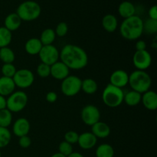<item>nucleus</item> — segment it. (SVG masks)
I'll return each mask as SVG.
<instances>
[{
    "instance_id": "f257e3e1",
    "label": "nucleus",
    "mask_w": 157,
    "mask_h": 157,
    "mask_svg": "<svg viewBox=\"0 0 157 157\" xmlns=\"http://www.w3.org/2000/svg\"><path fill=\"white\" fill-rule=\"evenodd\" d=\"M59 59L69 69L81 70L88 64V56L80 46L67 44L61 48Z\"/></svg>"
},
{
    "instance_id": "f03ea898",
    "label": "nucleus",
    "mask_w": 157,
    "mask_h": 157,
    "mask_svg": "<svg viewBox=\"0 0 157 157\" xmlns=\"http://www.w3.org/2000/svg\"><path fill=\"white\" fill-rule=\"evenodd\" d=\"M121 36L129 41L139 39L144 33V21L138 15L125 18L120 27Z\"/></svg>"
},
{
    "instance_id": "7ed1b4c3",
    "label": "nucleus",
    "mask_w": 157,
    "mask_h": 157,
    "mask_svg": "<svg viewBox=\"0 0 157 157\" xmlns=\"http://www.w3.org/2000/svg\"><path fill=\"white\" fill-rule=\"evenodd\" d=\"M128 84L132 90L143 94L150 90L152 79L146 71L136 70L129 75Z\"/></svg>"
},
{
    "instance_id": "20e7f679",
    "label": "nucleus",
    "mask_w": 157,
    "mask_h": 157,
    "mask_svg": "<svg viewBox=\"0 0 157 157\" xmlns=\"http://www.w3.org/2000/svg\"><path fill=\"white\" fill-rule=\"evenodd\" d=\"M124 93L122 88L107 84L102 92V101L106 106L110 108L119 107L124 102Z\"/></svg>"
},
{
    "instance_id": "39448f33",
    "label": "nucleus",
    "mask_w": 157,
    "mask_h": 157,
    "mask_svg": "<svg viewBox=\"0 0 157 157\" xmlns=\"http://www.w3.org/2000/svg\"><path fill=\"white\" fill-rule=\"evenodd\" d=\"M41 8L38 2L32 0L25 1L17 8L16 13L21 21H31L40 16Z\"/></svg>"
},
{
    "instance_id": "423d86ee",
    "label": "nucleus",
    "mask_w": 157,
    "mask_h": 157,
    "mask_svg": "<svg viewBox=\"0 0 157 157\" xmlns=\"http://www.w3.org/2000/svg\"><path fill=\"white\" fill-rule=\"evenodd\" d=\"M28 102L29 98L25 92L15 90L6 99V108L12 113H18L25 108Z\"/></svg>"
},
{
    "instance_id": "0eeeda50",
    "label": "nucleus",
    "mask_w": 157,
    "mask_h": 157,
    "mask_svg": "<svg viewBox=\"0 0 157 157\" xmlns=\"http://www.w3.org/2000/svg\"><path fill=\"white\" fill-rule=\"evenodd\" d=\"M82 80L75 75H68L62 80L61 84V90L66 97H74L81 90Z\"/></svg>"
},
{
    "instance_id": "6e6552de",
    "label": "nucleus",
    "mask_w": 157,
    "mask_h": 157,
    "mask_svg": "<svg viewBox=\"0 0 157 157\" xmlns=\"http://www.w3.org/2000/svg\"><path fill=\"white\" fill-rule=\"evenodd\" d=\"M12 79L16 87L21 89H26L33 84L35 81V76L31 70L23 68L17 70Z\"/></svg>"
},
{
    "instance_id": "1a4fd4ad",
    "label": "nucleus",
    "mask_w": 157,
    "mask_h": 157,
    "mask_svg": "<svg viewBox=\"0 0 157 157\" xmlns=\"http://www.w3.org/2000/svg\"><path fill=\"white\" fill-rule=\"evenodd\" d=\"M81 118L83 123L87 126H93L101 120V112L94 105L84 106L81 111Z\"/></svg>"
},
{
    "instance_id": "9d476101",
    "label": "nucleus",
    "mask_w": 157,
    "mask_h": 157,
    "mask_svg": "<svg viewBox=\"0 0 157 157\" xmlns=\"http://www.w3.org/2000/svg\"><path fill=\"white\" fill-rule=\"evenodd\" d=\"M41 63L51 66L55 62L59 61L60 52L53 44L50 45H43L42 48L38 54Z\"/></svg>"
},
{
    "instance_id": "9b49d317",
    "label": "nucleus",
    "mask_w": 157,
    "mask_h": 157,
    "mask_svg": "<svg viewBox=\"0 0 157 157\" xmlns=\"http://www.w3.org/2000/svg\"><path fill=\"white\" fill-rule=\"evenodd\" d=\"M133 64L136 70L146 71L152 64V56L147 50L136 51L133 56Z\"/></svg>"
},
{
    "instance_id": "f8f14e48",
    "label": "nucleus",
    "mask_w": 157,
    "mask_h": 157,
    "mask_svg": "<svg viewBox=\"0 0 157 157\" xmlns=\"http://www.w3.org/2000/svg\"><path fill=\"white\" fill-rule=\"evenodd\" d=\"M129 75L124 70H116L110 76V84L111 85L123 88L128 84Z\"/></svg>"
},
{
    "instance_id": "ddd939ff",
    "label": "nucleus",
    "mask_w": 157,
    "mask_h": 157,
    "mask_svg": "<svg viewBox=\"0 0 157 157\" xmlns=\"http://www.w3.org/2000/svg\"><path fill=\"white\" fill-rule=\"evenodd\" d=\"M31 125L29 120L25 117H20L14 122L12 126V132L15 136L18 137L26 136L30 131Z\"/></svg>"
},
{
    "instance_id": "4468645a",
    "label": "nucleus",
    "mask_w": 157,
    "mask_h": 157,
    "mask_svg": "<svg viewBox=\"0 0 157 157\" xmlns=\"http://www.w3.org/2000/svg\"><path fill=\"white\" fill-rule=\"evenodd\" d=\"M70 69L61 61H58L51 65V76L58 81H62L69 75Z\"/></svg>"
},
{
    "instance_id": "2eb2a0df",
    "label": "nucleus",
    "mask_w": 157,
    "mask_h": 157,
    "mask_svg": "<svg viewBox=\"0 0 157 157\" xmlns=\"http://www.w3.org/2000/svg\"><path fill=\"white\" fill-rule=\"evenodd\" d=\"M98 138L91 132H84L79 134L78 144L83 150H90L96 146Z\"/></svg>"
},
{
    "instance_id": "dca6fc26",
    "label": "nucleus",
    "mask_w": 157,
    "mask_h": 157,
    "mask_svg": "<svg viewBox=\"0 0 157 157\" xmlns=\"http://www.w3.org/2000/svg\"><path fill=\"white\" fill-rule=\"evenodd\" d=\"M141 102L149 110H156L157 108V94L153 90H148L142 94Z\"/></svg>"
},
{
    "instance_id": "f3484780",
    "label": "nucleus",
    "mask_w": 157,
    "mask_h": 157,
    "mask_svg": "<svg viewBox=\"0 0 157 157\" xmlns=\"http://www.w3.org/2000/svg\"><path fill=\"white\" fill-rule=\"evenodd\" d=\"M15 82L11 78L2 76L0 78V95L3 97H9L15 90Z\"/></svg>"
},
{
    "instance_id": "a211bd4d",
    "label": "nucleus",
    "mask_w": 157,
    "mask_h": 157,
    "mask_svg": "<svg viewBox=\"0 0 157 157\" xmlns=\"http://www.w3.org/2000/svg\"><path fill=\"white\" fill-rule=\"evenodd\" d=\"M91 133L97 138L104 139L110 136V127L107 124L100 121L91 126Z\"/></svg>"
},
{
    "instance_id": "6ab92c4d",
    "label": "nucleus",
    "mask_w": 157,
    "mask_h": 157,
    "mask_svg": "<svg viewBox=\"0 0 157 157\" xmlns=\"http://www.w3.org/2000/svg\"><path fill=\"white\" fill-rule=\"evenodd\" d=\"M21 21H22L17 15L16 12H12V13L9 14L5 18L4 27L10 31L11 32H15L19 29L21 25Z\"/></svg>"
},
{
    "instance_id": "aec40b11",
    "label": "nucleus",
    "mask_w": 157,
    "mask_h": 157,
    "mask_svg": "<svg viewBox=\"0 0 157 157\" xmlns=\"http://www.w3.org/2000/svg\"><path fill=\"white\" fill-rule=\"evenodd\" d=\"M43 44L38 38H31L25 44V50L30 55H37L42 48Z\"/></svg>"
},
{
    "instance_id": "412c9836",
    "label": "nucleus",
    "mask_w": 157,
    "mask_h": 157,
    "mask_svg": "<svg viewBox=\"0 0 157 157\" xmlns=\"http://www.w3.org/2000/svg\"><path fill=\"white\" fill-rule=\"evenodd\" d=\"M118 13L121 17L125 18H130L136 13L134 5L129 1H124L118 6Z\"/></svg>"
},
{
    "instance_id": "4be33fe9",
    "label": "nucleus",
    "mask_w": 157,
    "mask_h": 157,
    "mask_svg": "<svg viewBox=\"0 0 157 157\" xmlns=\"http://www.w3.org/2000/svg\"><path fill=\"white\" fill-rule=\"evenodd\" d=\"M102 26L107 32H114L118 27L117 18L112 14H107L102 18Z\"/></svg>"
},
{
    "instance_id": "5701e85b",
    "label": "nucleus",
    "mask_w": 157,
    "mask_h": 157,
    "mask_svg": "<svg viewBox=\"0 0 157 157\" xmlns=\"http://www.w3.org/2000/svg\"><path fill=\"white\" fill-rule=\"evenodd\" d=\"M142 94L134 90H130L127 94H124V101L130 107H135L141 102Z\"/></svg>"
},
{
    "instance_id": "b1692460",
    "label": "nucleus",
    "mask_w": 157,
    "mask_h": 157,
    "mask_svg": "<svg viewBox=\"0 0 157 157\" xmlns=\"http://www.w3.org/2000/svg\"><path fill=\"white\" fill-rule=\"evenodd\" d=\"M98 85L96 81L92 78H85L81 83V90L87 94H94L98 91Z\"/></svg>"
},
{
    "instance_id": "393cba45",
    "label": "nucleus",
    "mask_w": 157,
    "mask_h": 157,
    "mask_svg": "<svg viewBox=\"0 0 157 157\" xmlns=\"http://www.w3.org/2000/svg\"><path fill=\"white\" fill-rule=\"evenodd\" d=\"M55 38H56V34H55V30L48 28L42 31L39 40L43 45H50V44H53Z\"/></svg>"
},
{
    "instance_id": "a878e982",
    "label": "nucleus",
    "mask_w": 157,
    "mask_h": 157,
    "mask_svg": "<svg viewBox=\"0 0 157 157\" xmlns=\"http://www.w3.org/2000/svg\"><path fill=\"white\" fill-rule=\"evenodd\" d=\"M15 59V52L9 47L0 48V60L3 64H12Z\"/></svg>"
},
{
    "instance_id": "bb28decb",
    "label": "nucleus",
    "mask_w": 157,
    "mask_h": 157,
    "mask_svg": "<svg viewBox=\"0 0 157 157\" xmlns=\"http://www.w3.org/2000/svg\"><path fill=\"white\" fill-rule=\"evenodd\" d=\"M114 149L108 144H102L96 150V157H113Z\"/></svg>"
},
{
    "instance_id": "cd10ccee",
    "label": "nucleus",
    "mask_w": 157,
    "mask_h": 157,
    "mask_svg": "<svg viewBox=\"0 0 157 157\" xmlns=\"http://www.w3.org/2000/svg\"><path fill=\"white\" fill-rule=\"evenodd\" d=\"M12 34L4 26L0 27V48L8 47L12 42Z\"/></svg>"
},
{
    "instance_id": "c85d7f7f",
    "label": "nucleus",
    "mask_w": 157,
    "mask_h": 157,
    "mask_svg": "<svg viewBox=\"0 0 157 157\" xmlns=\"http://www.w3.org/2000/svg\"><path fill=\"white\" fill-rule=\"evenodd\" d=\"M12 122V113L7 108L0 110V127L8 128Z\"/></svg>"
},
{
    "instance_id": "c756f323",
    "label": "nucleus",
    "mask_w": 157,
    "mask_h": 157,
    "mask_svg": "<svg viewBox=\"0 0 157 157\" xmlns=\"http://www.w3.org/2000/svg\"><path fill=\"white\" fill-rule=\"evenodd\" d=\"M12 133L6 127H0V149L6 147L11 142Z\"/></svg>"
},
{
    "instance_id": "7c9ffc66",
    "label": "nucleus",
    "mask_w": 157,
    "mask_h": 157,
    "mask_svg": "<svg viewBox=\"0 0 157 157\" xmlns=\"http://www.w3.org/2000/svg\"><path fill=\"white\" fill-rule=\"evenodd\" d=\"M153 35L157 32V20H153L149 18L144 22V32Z\"/></svg>"
},
{
    "instance_id": "2f4dec72",
    "label": "nucleus",
    "mask_w": 157,
    "mask_h": 157,
    "mask_svg": "<svg viewBox=\"0 0 157 157\" xmlns=\"http://www.w3.org/2000/svg\"><path fill=\"white\" fill-rule=\"evenodd\" d=\"M17 69L15 66L12 64H3L2 66L1 72L2 74V76L7 77V78H12L16 72Z\"/></svg>"
},
{
    "instance_id": "473e14b6",
    "label": "nucleus",
    "mask_w": 157,
    "mask_h": 157,
    "mask_svg": "<svg viewBox=\"0 0 157 157\" xmlns=\"http://www.w3.org/2000/svg\"><path fill=\"white\" fill-rule=\"evenodd\" d=\"M36 72L40 78H48V77L50 76L51 66L44 64V63H40L37 67Z\"/></svg>"
},
{
    "instance_id": "72a5a7b5",
    "label": "nucleus",
    "mask_w": 157,
    "mask_h": 157,
    "mask_svg": "<svg viewBox=\"0 0 157 157\" xmlns=\"http://www.w3.org/2000/svg\"><path fill=\"white\" fill-rule=\"evenodd\" d=\"M58 153H61L62 155L65 156H68L71 153H73V147L71 144L69 143L66 142V141H62L60 143L59 146H58Z\"/></svg>"
},
{
    "instance_id": "f704fd0d",
    "label": "nucleus",
    "mask_w": 157,
    "mask_h": 157,
    "mask_svg": "<svg viewBox=\"0 0 157 157\" xmlns=\"http://www.w3.org/2000/svg\"><path fill=\"white\" fill-rule=\"evenodd\" d=\"M55 32L56 34V36L62 38V37L65 36L68 32V25H67V23L64 22V21L59 22L57 25Z\"/></svg>"
},
{
    "instance_id": "c9c22d12",
    "label": "nucleus",
    "mask_w": 157,
    "mask_h": 157,
    "mask_svg": "<svg viewBox=\"0 0 157 157\" xmlns=\"http://www.w3.org/2000/svg\"><path fill=\"white\" fill-rule=\"evenodd\" d=\"M78 137H79V134L76 131L70 130L64 134V141L73 145L75 144H78Z\"/></svg>"
},
{
    "instance_id": "e433bc0d",
    "label": "nucleus",
    "mask_w": 157,
    "mask_h": 157,
    "mask_svg": "<svg viewBox=\"0 0 157 157\" xmlns=\"http://www.w3.org/2000/svg\"><path fill=\"white\" fill-rule=\"evenodd\" d=\"M31 144H32V140H31V138L28 135L19 137V140H18V145L21 148H29L31 146Z\"/></svg>"
},
{
    "instance_id": "4c0bfd02",
    "label": "nucleus",
    "mask_w": 157,
    "mask_h": 157,
    "mask_svg": "<svg viewBox=\"0 0 157 157\" xmlns=\"http://www.w3.org/2000/svg\"><path fill=\"white\" fill-rule=\"evenodd\" d=\"M45 99L48 103L53 104V103L56 102L57 100H58V94L55 91H49L46 94Z\"/></svg>"
},
{
    "instance_id": "58836bf2",
    "label": "nucleus",
    "mask_w": 157,
    "mask_h": 157,
    "mask_svg": "<svg viewBox=\"0 0 157 157\" xmlns=\"http://www.w3.org/2000/svg\"><path fill=\"white\" fill-rule=\"evenodd\" d=\"M148 15L150 18L151 19L153 20H157V6H153L152 7H150V9H149Z\"/></svg>"
},
{
    "instance_id": "ea45409f",
    "label": "nucleus",
    "mask_w": 157,
    "mask_h": 157,
    "mask_svg": "<svg viewBox=\"0 0 157 157\" xmlns=\"http://www.w3.org/2000/svg\"><path fill=\"white\" fill-rule=\"evenodd\" d=\"M136 51H144L147 50V44L144 40H138L135 44Z\"/></svg>"
},
{
    "instance_id": "a19ab883",
    "label": "nucleus",
    "mask_w": 157,
    "mask_h": 157,
    "mask_svg": "<svg viewBox=\"0 0 157 157\" xmlns=\"http://www.w3.org/2000/svg\"><path fill=\"white\" fill-rule=\"evenodd\" d=\"M6 108V98L0 95V110Z\"/></svg>"
},
{
    "instance_id": "79ce46f5",
    "label": "nucleus",
    "mask_w": 157,
    "mask_h": 157,
    "mask_svg": "<svg viewBox=\"0 0 157 157\" xmlns=\"http://www.w3.org/2000/svg\"><path fill=\"white\" fill-rule=\"evenodd\" d=\"M67 157H84L81 153H78V152H73L72 153H71Z\"/></svg>"
},
{
    "instance_id": "37998d69",
    "label": "nucleus",
    "mask_w": 157,
    "mask_h": 157,
    "mask_svg": "<svg viewBox=\"0 0 157 157\" xmlns=\"http://www.w3.org/2000/svg\"><path fill=\"white\" fill-rule=\"evenodd\" d=\"M50 157H67V156H64V155H62L61 153H54L53 155H52Z\"/></svg>"
},
{
    "instance_id": "c03bdc74",
    "label": "nucleus",
    "mask_w": 157,
    "mask_h": 157,
    "mask_svg": "<svg viewBox=\"0 0 157 157\" xmlns=\"http://www.w3.org/2000/svg\"><path fill=\"white\" fill-rule=\"evenodd\" d=\"M0 157H2V153H1V150H0Z\"/></svg>"
}]
</instances>
